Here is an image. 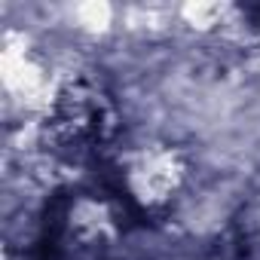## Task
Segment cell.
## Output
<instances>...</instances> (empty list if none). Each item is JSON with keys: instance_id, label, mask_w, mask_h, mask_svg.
I'll return each instance as SVG.
<instances>
[{"instance_id": "obj_5", "label": "cell", "mask_w": 260, "mask_h": 260, "mask_svg": "<svg viewBox=\"0 0 260 260\" xmlns=\"http://www.w3.org/2000/svg\"><path fill=\"white\" fill-rule=\"evenodd\" d=\"M245 16L251 19L254 28H260V7H245Z\"/></svg>"}, {"instance_id": "obj_3", "label": "cell", "mask_w": 260, "mask_h": 260, "mask_svg": "<svg viewBox=\"0 0 260 260\" xmlns=\"http://www.w3.org/2000/svg\"><path fill=\"white\" fill-rule=\"evenodd\" d=\"M113 178L119 196L132 208L159 211L175 199L184 181V166L166 144H128L113 159Z\"/></svg>"}, {"instance_id": "obj_2", "label": "cell", "mask_w": 260, "mask_h": 260, "mask_svg": "<svg viewBox=\"0 0 260 260\" xmlns=\"http://www.w3.org/2000/svg\"><path fill=\"white\" fill-rule=\"evenodd\" d=\"M116 135V107L107 83L95 74L71 80L46 122V141L68 156H86L107 147Z\"/></svg>"}, {"instance_id": "obj_1", "label": "cell", "mask_w": 260, "mask_h": 260, "mask_svg": "<svg viewBox=\"0 0 260 260\" xmlns=\"http://www.w3.org/2000/svg\"><path fill=\"white\" fill-rule=\"evenodd\" d=\"M122 202L98 193H68L46 208L43 260H107L122 236Z\"/></svg>"}, {"instance_id": "obj_4", "label": "cell", "mask_w": 260, "mask_h": 260, "mask_svg": "<svg viewBox=\"0 0 260 260\" xmlns=\"http://www.w3.org/2000/svg\"><path fill=\"white\" fill-rule=\"evenodd\" d=\"M223 251L239 260L260 254V193L251 196L233 217V226L223 236Z\"/></svg>"}]
</instances>
